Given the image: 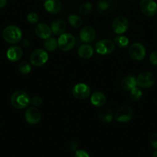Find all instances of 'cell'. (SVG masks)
<instances>
[{"label": "cell", "mask_w": 157, "mask_h": 157, "mask_svg": "<svg viewBox=\"0 0 157 157\" xmlns=\"http://www.w3.org/2000/svg\"><path fill=\"white\" fill-rule=\"evenodd\" d=\"M35 33L38 38L46 39L52 35V29L48 25L45 23H37L35 27Z\"/></svg>", "instance_id": "15"}, {"label": "cell", "mask_w": 157, "mask_h": 157, "mask_svg": "<svg viewBox=\"0 0 157 157\" xmlns=\"http://www.w3.org/2000/svg\"><path fill=\"white\" fill-rule=\"evenodd\" d=\"M25 118L29 124H36L41 121L42 115L38 109L35 107H31L26 110L25 113Z\"/></svg>", "instance_id": "13"}, {"label": "cell", "mask_w": 157, "mask_h": 157, "mask_svg": "<svg viewBox=\"0 0 157 157\" xmlns=\"http://www.w3.org/2000/svg\"><path fill=\"white\" fill-rule=\"evenodd\" d=\"M31 103L35 107H39L42 104V99L39 96H35L31 99Z\"/></svg>", "instance_id": "31"}, {"label": "cell", "mask_w": 157, "mask_h": 157, "mask_svg": "<svg viewBox=\"0 0 157 157\" xmlns=\"http://www.w3.org/2000/svg\"><path fill=\"white\" fill-rule=\"evenodd\" d=\"M2 37L6 42L9 44H16L22 40V32L17 26L9 25L5 28L3 30Z\"/></svg>", "instance_id": "2"}, {"label": "cell", "mask_w": 157, "mask_h": 157, "mask_svg": "<svg viewBox=\"0 0 157 157\" xmlns=\"http://www.w3.org/2000/svg\"><path fill=\"white\" fill-rule=\"evenodd\" d=\"M22 41V45L24 48H28V47H29V44H30V42H29V41L28 39H26V38L23 39Z\"/></svg>", "instance_id": "35"}, {"label": "cell", "mask_w": 157, "mask_h": 157, "mask_svg": "<svg viewBox=\"0 0 157 157\" xmlns=\"http://www.w3.org/2000/svg\"><path fill=\"white\" fill-rule=\"evenodd\" d=\"M22 49L18 46H12L9 48L6 53L7 58L12 62H16L22 57Z\"/></svg>", "instance_id": "17"}, {"label": "cell", "mask_w": 157, "mask_h": 157, "mask_svg": "<svg viewBox=\"0 0 157 157\" xmlns=\"http://www.w3.org/2000/svg\"><path fill=\"white\" fill-rule=\"evenodd\" d=\"M119 5L118 0H97L95 7L99 14L107 15L112 13Z\"/></svg>", "instance_id": "3"}, {"label": "cell", "mask_w": 157, "mask_h": 157, "mask_svg": "<svg viewBox=\"0 0 157 157\" xmlns=\"http://www.w3.org/2000/svg\"><path fill=\"white\" fill-rule=\"evenodd\" d=\"M58 47L63 52H68L74 47L75 44V37L69 33H63L58 39Z\"/></svg>", "instance_id": "8"}, {"label": "cell", "mask_w": 157, "mask_h": 157, "mask_svg": "<svg viewBox=\"0 0 157 157\" xmlns=\"http://www.w3.org/2000/svg\"><path fill=\"white\" fill-rule=\"evenodd\" d=\"M93 48L89 44H83L78 49V55L83 59H89L93 55Z\"/></svg>", "instance_id": "22"}, {"label": "cell", "mask_w": 157, "mask_h": 157, "mask_svg": "<svg viewBox=\"0 0 157 157\" xmlns=\"http://www.w3.org/2000/svg\"><path fill=\"white\" fill-rule=\"evenodd\" d=\"M149 144L154 150H157V133H152L149 137Z\"/></svg>", "instance_id": "30"}, {"label": "cell", "mask_w": 157, "mask_h": 157, "mask_svg": "<svg viewBox=\"0 0 157 157\" xmlns=\"http://www.w3.org/2000/svg\"><path fill=\"white\" fill-rule=\"evenodd\" d=\"M18 70L22 75H28V74L30 73L31 70H32V67H31V64L28 61H24L19 63L18 66Z\"/></svg>", "instance_id": "27"}, {"label": "cell", "mask_w": 157, "mask_h": 157, "mask_svg": "<svg viewBox=\"0 0 157 157\" xmlns=\"http://www.w3.org/2000/svg\"><path fill=\"white\" fill-rule=\"evenodd\" d=\"M152 157H157V150H155V152H154V153L152 154Z\"/></svg>", "instance_id": "37"}, {"label": "cell", "mask_w": 157, "mask_h": 157, "mask_svg": "<svg viewBox=\"0 0 157 157\" xmlns=\"http://www.w3.org/2000/svg\"><path fill=\"white\" fill-rule=\"evenodd\" d=\"M90 87L84 83H78L72 88V94L76 99H87L90 95Z\"/></svg>", "instance_id": "12"}, {"label": "cell", "mask_w": 157, "mask_h": 157, "mask_svg": "<svg viewBox=\"0 0 157 157\" xmlns=\"http://www.w3.org/2000/svg\"><path fill=\"white\" fill-rule=\"evenodd\" d=\"M69 147L71 150H72V151H76L78 147V144L75 141H71L69 144Z\"/></svg>", "instance_id": "34"}, {"label": "cell", "mask_w": 157, "mask_h": 157, "mask_svg": "<svg viewBox=\"0 0 157 157\" xmlns=\"http://www.w3.org/2000/svg\"><path fill=\"white\" fill-rule=\"evenodd\" d=\"M129 91H130L129 92V97H130L131 100L133 101H139L143 97V92H142V90L136 87L131 89Z\"/></svg>", "instance_id": "28"}, {"label": "cell", "mask_w": 157, "mask_h": 157, "mask_svg": "<svg viewBox=\"0 0 157 157\" xmlns=\"http://www.w3.org/2000/svg\"><path fill=\"white\" fill-rule=\"evenodd\" d=\"M99 119L103 123H110L113 119V113L112 110L107 107L99 109L97 112Z\"/></svg>", "instance_id": "20"}, {"label": "cell", "mask_w": 157, "mask_h": 157, "mask_svg": "<svg viewBox=\"0 0 157 157\" xmlns=\"http://www.w3.org/2000/svg\"><path fill=\"white\" fill-rule=\"evenodd\" d=\"M95 32L92 26L86 25L83 27L79 32V38L82 41L89 43L95 39Z\"/></svg>", "instance_id": "14"}, {"label": "cell", "mask_w": 157, "mask_h": 157, "mask_svg": "<svg viewBox=\"0 0 157 157\" xmlns=\"http://www.w3.org/2000/svg\"><path fill=\"white\" fill-rule=\"evenodd\" d=\"M49 55L47 52L44 49H35L30 56V62L35 67H42L47 62Z\"/></svg>", "instance_id": "5"}, {"label": "cell", "mask_w": 157, "mask_h": 157, "mask_svg": "<svg viewBox=\"0 0 157 157\" xmlns=\"http://www.w3.org/2000/svg\"><path fill=\"white\" fill-rule=\"evenodd\" d=\"M139 8L142 13L147 17H152L157 13V3L154 0H141Z\"/></svg>", "instance_id": "9"}, {"label": "cell", "mask_w": 157, "mask_h": 157, "mask_svg": "<svg viewBox=\"0 0 157 157\" xmlns=\"http://www.w3.org/2000/svg\"><path fill=\"white\" fill-rule=\"evenodd\" d=\"M44 6L48 12L56 14L61 9V2L59 0H46Z\"/></svg>", "instance_id": "19"}, {"label": "cell", "mask_w": 157, "mask_h": 157, "mask_svg": "<svg viewBox=\"0 0 157 157\" xmlns=\"http://www.w3.org/2000/svg\"><path fill=\"white\" fill-rule=\"evenodd\" d=\"M121 87L125 90H130L131 89L136 87V77L133 74H129L122 79L120 82Z\"/></svg>", "instance_id": "16"}, {"label": "cell", "mask_w": 157, "mask_h": 157, "mask_svg": "<svg viewBox=\"0 0 157 157\" xmlns=\"http://www.w3.org/2000/svg\"><path fill=\"white\" fill-rule=\"evenodd\" d=\"M129 29V21L123 15H119L113 20L112 24V29L117 35L125 33Z\"/></svg>", "instance_id": "10"}, {"label": "cell", "mask_w": 157, "mask_h": 157, "mask_svg": "<svg viewBox=\"0 0 157 157\" xmlns=\"http://www.w3.org/2000/svg\"><path fill=\"white\" fill-rule=\"evenodd\" d=\"M106 95L100 91L94 92L91 96V103L97 107H101L106 104Z\"/></svg>", "instance_id": "21"}, {"label": "cell", "mask_w": 157, "mask_h": 157, "mask_svg": "<svg viewBox=\"0 0 157 157\" xmlns=\"http://www.w3.org/2000/svg\"><path fill=\"white\" fill-rule=\"evenodd\" d=\"M75 157H90L89 153L84 150H77L75 151Z\"/></svg>", "instance_id": "33"}, {"label": "cell", "mask_w": 157, "mask_h": 157, "mask_svg": "<svg viewBox=\"0 0 157 157\" xmlns=\"http://www.w3.org/2000/svg\"><path fill=\"white\" fill-rule=\"evenodd\" d=\"M96 52L102 55H108L112 54L115 50V44L113 41L108 39H103L99 41L95 45Z\"/></svg>", "instance_id": "11"}, {"label": "cell", "mask_w": 157, "mask_h": 157, "mask_svg": "<svg viewBox=\"0 0 157 157\" xmlns=\"http://www.w3.org/2000/svg\"><path fill=\"white\" fill-rule=\"evenodd\" d=\"M114 42L116 44L118 47L121 48H125L129 44V38L123 35H118L114 38Z\"/></svg>", "instance_id": "25"}, {"label": "cell", "mask_w": 157, "mask_h": 157, "mask_svg": "<svg viewBox=\"0 0 157 157\" xmlns=\"http://www.w3.org/2000/svg\"><path fill=\"white\" fill-rule=\"evenodd\" d=\"M137 85L141 88L148 89L152 87L155 83V78L152 73L149 71H143L136 78Z\"/></svg>", "instance_id": "4"}, {"label": "cell", "mask_w": 157, "mask_h": 157, "mask_svg": "<svg viewBox=\"0 0 157 157\" xmlns=\"http://www.w3.org/2000/svg\"><path fill=\"white\" fill-rule=\"evenodd\" d=\"M134 110L130 106L120 107L115 113V120L119 123H128L133 118Z\"/></svg>", "instance_id": "6"}, {"label": "cell", "mask_w": 157, "mask_h": 157, "mask_svg": "<svg viewBox=\"0 0 157 157\" xmlns=\"http://www.w3.org/2000/svg\"><path fill=\"white\" fill-rule=\"evenodd\" d=\"M92 5L89 2H85L81 3L78 6V12L83 15H88L92 12Z\"/></svg>", "instance_id": "24"}, {"label": "cell", "mask_w": 157, "mask_h": 157, "mask_svg": "<svg viewBox=\"0 0 157 157\" xmlns=\"http://www.w3.org/2000/svg\"><path fill=\"white\" fill-rule=\"evenodd\" d=\"M43 47L46 51H48L49 52H54L58 47V41L55 40V38L50 36L49 38L45 39L44 42H43Z\"/></svg>", "instance_id": "23"}, {"label": "cell", "mask_w": 157, "mask_h": 157, "mask_svg": "<svg viewBox=\"0 0 157 157\" xmlns=\"http://www.w3.org/2000/svg\"><path fill=\"white\" fill-rule=\"evenodd\" d=\"M38 14L35 13V12H30L27 15V21H29L30 24H37L38 21Z\"/></svg>", "instance_id": "29"}, {"label": "cell", "mask_w": 157, "mask_h": 157, "mask_svg": "<svg viewBox=\"0 0 157 157\" xmlns=\"http://www.w3.org/2000/svg\"><path fill=\"white\" fill-rule=\"evenodd\" d=\"M66 23L64 20L57 19L55 21H52L51 25V29L52 32L55 35H61L64 33L66 30Z\"/></svg>", "instance_id": "18"}, {"label": "cell", "mask_w": 157, "mask_h": 157, "mask_svg": "<svg viewBox=\"0 0 157 157\" xmlns=\"http://www.w3.org/2000/svg\"><path fill=\"white\" fill-rule=\"evenodd\" d=\"M149 61L154 66H157V51H153L149 55Z\"/></svg>", "instance_id": "32"}, {"label": "cell", "mask_w": 157, "mask_h": 157, "mask_svg": "<svg viewBox=\"0 0 157 157\" xmlns=\"http://www.w3.org/2000/svg\"><path fill=\"white\" fill-rule=\"evenodd\" d=\"M8 0H0V9H2V8L6 7V5H7Z\"/></svg>", "instance_id": "36"}, {"label": "cell", "mask_w": 157, "mask_h": 157, "mask_svg": "<svg viewBox=\"0 0 157 157\" xmlns=\"http://www.w3.org/2000/svg\"><path fill=\"white\" fill-rule=\"evenodd\" d=\"M129 1H130V2H136V1H138V0H129Z\"/></svg>", "instance_id": "38"}, {"label": "cell", "mask_w": 157, "mask_h": 157, "mask_svg": "<svg viewBox=\"0 0 157 157\" xmlns=\"http://www.w3.org/2000/svg\"><path fill=\"white\" fill-rule=\"evenodd\" d=\"M11 104L16 109H24L28 107L31 103L29 95L23 90L14 92L10 98Z\"/></svg>", "instance_id": "1"}, {"label": "cell", "mask_w": 157, "mask_h": 157, "mask_svg": "<svg viewBox=\"0 0 157 157\" xmlns=\"http://www.w3.org/2000/svg\"><path fill=\"white\" fill-rule=\"evenodd\" d=\"M128 53L132 59L135 61H142L146 57V51L143 44L139 42H135L129 46Z\"/></svg>", "instance_id": "7"}, {"label": "cell", "mask_w": 157, "mask_h": 157, "mask_svg": "<svg viewBox=\"0 0 157 157\" xmlns=\"http://www.w3.org/2000/svg\"><path fill=\"white\" fill-rule=\"evenodd\" d=\"M69 22L70 23L71 25L74 28H78L83 25V19L80 16L78 15H69Z\"/></svg>", "instance_id": "26"}]
</instances>
